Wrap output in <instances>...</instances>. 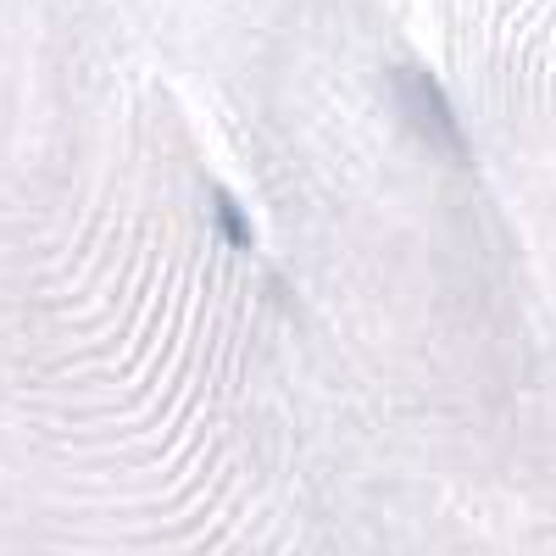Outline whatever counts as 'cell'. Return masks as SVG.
Returning <instances> with one entry per match:
<instances>
[{
  "mask_svg": "<svg viewBox=\"0 0 556 556\" xmlns=\"http://www.w3.org/2000/svg\"><path fill=\"white\" fill-rule=\"evenodd\" d=\"M390 89H395V106H401L406 128L424 139L434 156L468 162V134H462V123H456V106L445 101V89H440L424 67H395Z\"/></svg>",
  "mask_w": 556,
  "mask_h": 556,
  "instance_id": "obj_1",
  "label": "cell"
},
{
  "mask_svg": "<svg viewBox=\"0 0 556 556\" xmlns=\"http://www.w3.org/2000/svg\"><path fill=\"white\" fill-rule=\"evenodd\" d=\"M212 206H217V228H223V240H228V245H240V251H251V245H256V235H251V217L240 212V201L228 195L223 184L212 190Z\"/></svg>",
  "mask_w": 556,
  "mask_h": 556,
  "instance_id": "obj_2",
  "label": "cell"
}]
</instances>
